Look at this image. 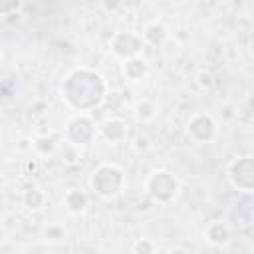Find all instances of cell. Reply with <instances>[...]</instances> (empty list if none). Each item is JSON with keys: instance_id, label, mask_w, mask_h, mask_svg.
I'll return each mask as SVG.
<instances>
[{"instance_id": "6da1fadb", "label": "cell", "mask_w": 254, "mask_h": 254, "mask_svg": "<svg viewBox=\"0 0 254 254\" xmlns=\"http://www.w3.org/2000/svg\"><path fill=\"white\" fill-rule=\"evenodd\" d=\"M109 87L101 71L89 65L73 67L65 73L60 85L64 103L75 113H89L105 103Z\"/></svg>"}, {"instance_id": "7a4b0ae2", "label": "cell", "mask_w": 254, "mask_h": 254, "mask_svg": "<svg viewBox=\"0 0 254 254\" xmlns=\"http://www.w3.org/2000/svg\"><path fill=\"white\" fill-rule=\"evenodd\" d=\"M87 185L95 196L103 200H115L127 189V175L117 163H99L91 171Z\"/></svg>"}, {"instance_id": "3957f363", "label": "cell", "mask_w": 254, "mask_h": 254, "mask_svg": "<svg viewBox=\"0 0 254 254\" xmlns=\"http://www.w3.org/2000/svg\"><path fill=\"white\" fill-rule=\"evenodd\" d=\"M143 189L155 204H171L181 192V181L173 171L159 167L145 177Z\"/></svg>"}, {"instance_id": "277c9868", "label": "cell", "mask_w": 254, "mask_h": 254, "mask_svg": "<svg viewBox=\"0 0 254 254\" xmlns=\"http://www.w3.org/2000/svg\"><path fill=\"white\" fill-rule=\"evenodd\" d=\"M97 137V125L89 113H73L64 125V141L83 147L93 143Z\"/></svg>"}, {"instance_id": "5b68a950", "label": "cell", "mask_w": 254, "mask_h": 254, "mask_svg": "<svg viewBox=\"0 0 254 254\" xmlns=\"http://www.w3.org/2000/svg\"><path fill=\"white\" fill-rule=\"evenodd\" d=\"M226 179L238 192L252 194L254 190V159L250 155H238L226 165Z\"/></svg>"}, {"instance_id": "8992f818", "label": "cell", "mask_w": 254, "mask_h": 254, "mask_svg": "<svg viewBox=\"0 0 254 254\" xmlns=\"http://www.w3.org/2000/svg\"><path fill=\"white\" fill-rule=\"evenodd\" d=\"M185 133L194 145H208L218 137V123L206 111H196L187 119Z\"/></svg>"}, {"instance_id": "52a82bcc", "label": "cell", "mask_w": 254, "mask_h": 254, "mask_svg": "<svg viewBox=\"0 0 254 254\" xmlns=\"http://www.w3.org/2000/svg\"><path fill=\"white\" fill-rule=\"evenodd\" d=\"M143 48H145V42H143L141 34H137L133 30H119L109 40V52L119 62H125V60L135 58V56H141Z\"/></svg>"}, {"instance_id": "ba28073f", "label": "cell", "mask_w": 254, "mask_h": 254, "mask_svg": "<svg viewBox=\"0 0 254 254\" xmlns=\"http://www.w3.org/2000/svg\"><path fill=\"white\" fill-rule=\"evenodd\" d=\"M97 135H101L107 143L117 145L125 143L129 137V127L121 117H105L103 121L97 123Z\"/></svg>"}, {"instance_id": "9c48e42d", "label": "cell", "mask_w": 254, "mask_h": 254, "mask_svg": "<svg viewBox=\"0 0 254 254\" xmlns=\"http://www.w3.org/2000/svg\"><path fill=\"white\" fill-rule=\"evenodd\" d=\"M121 71H123V77H125L127 81L137 83V81H143V79L149 75L151 65H149V62L143 58V54H141V56H135V58H129V60L121 62Z\"/></svg>"}, {"instance_id": "30bf717a", "label": "cell", "mask_w": 254, "mask_h": 254, "mask_svg": "<svg viewBox=\"0 0 254 254\" xmlns=\"http://www.w3.org/2000/svg\"><path fill=\"white\" fill-rule=\"evenodd\" d=\"M62 202H64V208H65L69 214L79 216V214H83V212L87 210V206H89V196H87V192L81 190V189H67V190L64 192V196H62Z\"/></svg>"}, {"instance_id": "8fae6325", "label": "cell", "mask_w": 254, "mask_h": 254, "mask_svg": "<svg viewBox=\"0 0 254 254\" xmlns=\"http://www.w3.org/2000/svg\"><path fill=\"white\" fill-rule=\"evenodd\" d=\"M204 238L214 248H224L230 242V226L224 220H210L204 228Z\"/></svg>"}, {"instance_id": "7c38bea8", "label": "cell", "mask_w": 254, "mask_h": 254, "mask_svg": "<svg viewBox=\"0 0 254 254\" xmlns=\"http://www.w3.org/2000/svg\"><path fill=\"white\" fill-rule=\"evenodd\" d=\"M145 46H151V48H161L169 42V30L165 24L161 22H149L145 28H143V34H141Z\"/></svg>"}, {"instance_id": "4fadbf2b", "label": "cell", "mask_w": 254, "mask_h": 254, "mask_svg": "<svg viewBox=\"0 0 254 254\" xmlns=\"http://www.w3.org/2000/svg\"><path fill=\"white\" fill-rule=\"evenodd\" d=\"M46 202H48V196H46V192H44L42 187L30 185V187H26V189L22 190V204H24L26 210H30V212H40V210H44Z\"/></svg>"}, {"instance_id": "5bb4252c", "label": "cell", "mask_w": 254, "mask_h": 254, "mask_svg": "<svg viewBox=\"0 0 254 254\" xmlns=\"http://www.w3.org/2000/svg\"><path fill=\"white\" fill-rule=\"evenodd\" d=\"M133 115H135V119H137L139 123H149V121H153V119L157 117V105H155V101H151V99H141V101H137V103H135V109H133Z\"/></svg>"}, {"instance_id": "9a60e30c", "label": "cell", "mask_w": 254, "mask_h": 254, "mask_svg": "<svg viewBox=\"0 0 254 254\" xmlns=\"http://www.w3.org/2000/svg\"><path fill=\"white\" fill-rule=\"evenodd\" d=\"M58 145L54 137H48V135H42V137H36L34 139V151L40 155V157H48V155H54L58 153Z\"/></svg>"}, {"instance_id": "2e32d148", "label": "cell", "mask_w": 254, "mask_h": 254, "mask_svg": "<svg viewBox=\"0 0 254 254\" xmlns=\"http://www.w3.org/2000/svg\"><path fill=\"white\" fill-rule=\"evenodd\" d=\"M81 147H77V145H71V143H67V141H64V145H58V153H60V157H62V163H65V165H75L79 159H81V151H79Z\"/></svg>"}, {"instance_id": "e0dca14e", "label": "cell", "mask_w": 254, "mask_h": 254, "mask_svg": "<svg viewBox=\"0 0 254 254\" xmlns=\"http://www.w3.org/2000/svg\"><path fill=\"white\" fill-rule=\"evenodd\" d=\"M42 236H44L46 242L58 244V242H64V240H65V228H64L60 222H50L48 226H44Z\"/></svg>"}, {"instance_id": "ac0fdd59", "label": "cell", "mask_w": 254, "mask_h": 254, "mask_svg": "<svg viewBox=\"0 0 254 254\" xmlns=\"http://www.w3.org/2000/svg\"><path fill=\"white\" fill-rule=\"evenodd\" d=\"M153 147V143H151V137L147 135V133H137L133 139H131V149L133 151H137V153H147L149 149Z\"/></svg>"}, {"instance_id": "d6986e66", "label": "cell", "mask_w": 254, "mask_h": 254, "mask_svg": "<svg viewBox=\"0 0 254 254\" xmlns=\"http://www.w3.org/2000/svg\"><path fill=\"white\" fill-rule=\"evenodd\" d=\"M131 250H133L135 254H153V252H157V244H155L151 238H137V240L133 242Z\"/></svg>"}, {"instance_id": "ffe728a7", "label": "cell", "mask_w": 254, "mask_h": 254, "mask_svg": "<svg viewBox=\"0 0 254 254\" xmlns=\"http://www.w3.org/2000/svg\"><path fill=\"white\" fill-rule=\"evenodd\" d=\"M194 83H196L202 91H206V89H210V87L214 85V75H212L208 69H198V71L194 73Z\"/></svg>"}, {"instance_id": "44dd1931", "label": "cell", "mask_w": 254, "mask_h": 254, "mask_svg": "<svg viewBox=\"0 0 254 254\" xmlns=\"http://www.w3.org/2000/svg\"><path fill=\"white\" fill-rule=\"evenodd\" d=\"M24 0H0V16H12L22 8Z\"/></svg>"}, {"instance_id": "7402d4cb", "label": "cell", "mask_w": 254, "mask_h": 254, "mask_svg": "<svg viewBox=\"0 0 254 254\" xmlns=\"http://www.w3.org/2000/svg\"><path fill=\"white\" fill-rule=\"evenodd\" d=\"M16 151L18 153H32L34 151V139L32 137H22L16 143Z\"/></svg>"}, {"instance_id": "603a6c76", "label": "cell", "mask_w": 254, "mask_h": 254, "mask_svg": "<svg viewBox=\"0 0 254 254\" xmlns=\"http://www.w3.org/2000/svg\"><path fill=\"white\" fill-rule=\"evenodd\" d=\"M26 171H28V175H36L38 171H40V159H26Z\"/></svg>"}, {"instance_id": "cb8c5ba5", "label": "cell", "mask_w": 254, "mask_h": 254, "mask_svg": "<svg viewBox=\"0 0 254 254\" xmlns=\"http://www.w3.org/2000/svg\"><path fill=\"white\" fill-rule=\"evenodd\" d=\"M0 147H2V135H0Z\"/></svg>"}]
</instances>
